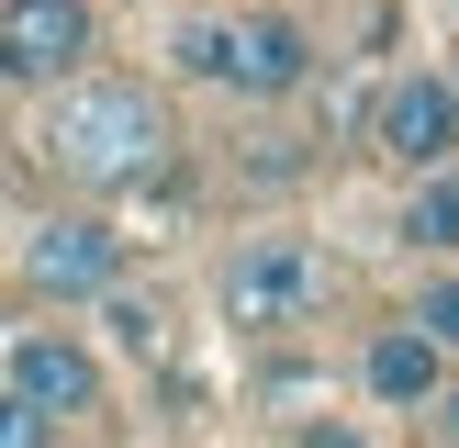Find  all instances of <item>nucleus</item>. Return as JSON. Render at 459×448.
<instances>
[{"instance_id":"obj_2","label":"nucleus","mask_w":459,"mask_h":448,"mask_svg":"<svg viewBox=\"0 0 459 448\" xmlns=\"http://www.w3.org/2000/svg\"><path fill=\"white\" fill-rule=\"evenodd\" d=\"M179 67L213 90H236V101H281V90L314 79V34L281 12H247V22H191L179 34Z\"/></svg>"},{"instance_id":"obj_6","label":"nucleus","mask_w":459,"mask_h":448,"mask_svg":"<svg viewBox=\"0 0 459 448\" xmlns=\"http://www.w3.org/2000/svg\"><path fill=\"white\" fill-rule=\"evenodd\" d=\"M22 280H34V291H112V280H124V236L90 224V213H56V224L22 236Z\"/></svg>"},{"instance_id":"obj_11","label":"nucleus","mask_w":459,"mask_h":448,"mask_svg":"<svg viewBox=\"0 0 459 448\" xmlns=\"http://www.w3.org/2000/svg\"><path fill=\"white\" fill-rule=\"evenodd\" d=\"M0 448H45V415L22 392H0Z\"/></svg>"},{"instance_id":"obj_8","label":"nucleus","mask_w":459,"mask_h":448,"mask_svg":"<svg viewBox=\"0 0 459 448\" xmlns=\"http://www.w3.org/2000/svg\"><path fill=\"white\" fill-rule=\"evenodd\" d=\"M437 358H448V348H437V336L415 325V314H403V325H381V336H370L359 381H370V392L393 403V415H415V403H437Z\"/></svg>"},{"instance_id":"obj_3","label":"nucleus","mask_w":459,"mask_h":448,"mask_svg":"<svg viewBox=\"0 0 459 448\" xmlns=\"http://www.w3.org/2000/svg\"><path fill=\"white\" fill-rule=\"evenodd\" d=\"M325 291H336V269H325L314 236H258V246H236V269H224V325L291 336V325L325 314Z\"/></svg>"},{"instance_id":"obj_4","label":"nucleus","mask_w":459,"mask_h":448,"mask_svg":"<svg viewBox=\"0 0 459 448\" xmlns=\"http://www.w3.org/2000/svg\"><path fill=\"white\" fill-rule=\"evenodd\" d=\"M370 146L393 157L403 179H415V168H448V157H459V101H448V79H437V67H415V79H393V90H381Z\"/></svg>"},{"instance_id":"obj_12","label":"nucleus","mask_w":459,"mask_h":448,"mask_svg":"<svg viewBox=\"0 0 459 448\" xmlns=\"http://www.w3.org/2000/svg\"><path fill=\"white\" fill-rule=\"evenodd\" d=\"M448 437H459V392H448Z\"/></svg>"},{"instance_id":"obj_13","label":"nucleus","mask_w":459,"mask_h":448,"mask_svg":"<svg viewBox=\"0 0 459 448\" xmlns=\"http://www.w3.org/2000/svg\"><path fill=\"white\" fill-rule=\"evenodd\" d=\"M448 101H459V79H448Z\"/></svg>"},{"instance_id":"obj_9","label":"nucleus","mask_w":459,"mask_h":448,"mask_svg":"<svg viewBox=\"0 0 459 448\" xmlns=\"http://www.w3.org/2000/svg\"><path fill=\"white\" fill-rule=\"evenodd\" d=\"M403 246H415V258H459V179L448 168H415V191H403Z\"/></svg>"},{"instance_id":"obj_1","label":"nucleus","mask_w":459,"mask_h":448,"mask_svg":"<svg viewBox=\"0 0 459 448\" xmlns=\"http://www.w3.org/2000/svg\"><path fill=\"white\" fill-rule=\"evenodd\" d=\"M34 157L67 179V191H146V179L169 168V112H157L146 90H124V79L56 90V112H45Z\"/></svg>"},{"instance_id":"obj_5","label":"nucleus","mask_w":459,"mask_h":448,"mask_svg":"<svg viewBox=\"0 0 459 448\" xmlns=\"http://www.w3.org/2000/svg\"><path fill=\"white\" fill-rule=\"evenodd\" d=\"M90 56V0H0V79H67Z\"/></svg>"},{"instance_id":"obj_7","label":"nucleus","mask_w":459,"mask_h":448,"mask_svg":"<svg viewBox=\"0 0 459 448\" xmlns=\"http://www.w3.org/2000/svg\"><path fill=\"white\" fill-rule=\"evenodd\" d=\"M12 392L34 403L45 426L56 415H101V370H90V348H67V336H12Z\"/></svg>"},{"instance_id":"obj_10","label":"nucleus","mask_w":459,"mask_h":448,"mask_svg":"<svg viewBox=\"0 0 459 448\" xmlns=\"http://www.w3.org/2000/svg\"><path fill=\"white\" fill-rule=\"evenodd\" d=\"M415 325L437 336V348H459V280H426L415 291Z\"/></svg>"}]
</instances>
